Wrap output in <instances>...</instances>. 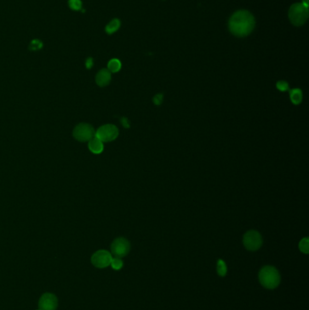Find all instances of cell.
Returning a JSON list of instances; mask_svg holds the SVG:
<instances>
[{
  "mask_svg": "<svg viewBox=\"0 0 309 310\" xmlns=\"http://www.w3.org/2000/svg\"><path fill=\"white\" fill-rule=\"evenodd\" d=\"M111 266H112V268L115 271H120L121 269L123 268V266H124V262H123V260H121L120 258H115V259L112 260Z\"/></svg>",
  "mask_w": 309,
  "mask_h": 310,
  "instance_id": "ac0fdd59",
  "label": "cell"
},
{
  "mask_svg": "<svg viewBox=\"0 0 309 310\" xmlns=\"http://www.w3.org/2000/svg\"><path fill=\"white\" fill-rule=\"evenodd\" d=\"M121 21L119 19L115 18L113 19L111 22L109 23L108 25L106 26L105 28V31L106 33L109 34H114L115 32H116L118 29H120Z\"/></svg>",
  "mask_w": 309,
  "mask_h": 310,
  "instance_id": "4fadbf2b",
  "label": "cell"
},
{
  "mask_svg": "<svg viewBox=\"0 0 309 310\" xmlns=\"http://www.w3.org/2000/svg\"><path fill=\"white\" fill-rule=\"evenodd\" d=\"M95 136V132L91 124L82 123L77 124L73 131V136L78 141H89Z\"/></svg>",
  "mask_w": 309,
  "mask_h": 310,
  "instance_id": "277c9868",
  "label": "cell"
},
{
  "mask_svg": "<svg viewBox=\"0 0 309 310\" xmlns=\"http://www.w3.org/2000/svg\"><path fill=\"white\" fill-rule=\"evenodd\" d=\"M119 136V130L114 124H105L101 126L95 133V136L103 142L115 141Z\"/></svg>",
  "mask_w": 309,
  "mask_h": 310,
  "instance_id": "5b68a950",
  "label": "cell"
},
{
  "mask_svg": "<svg viewBox=\"0 0 309 310\" xmlns=\"http://www.w3.org/2000/svg\"><path fill=\"white\" fill-rule=\"evenodd\" d=\"M309 16V6H305L302 3L293 4L288 10V18L296 27L303 26L307 22Z\"/></svg>",
  "mask_w": 309,
  "mask_h": 310,
  "instance_id": "3957f363",
  "label": "cell"
},
{
  "mask_svg": "<svg viewBox=\"0 0 309 310\" xmlns=\"http://www.w3.org/2000/svg\"><path fill=\"white\" fill-rule=\"evenodd\" d=\"M93 58L89 57L86 59V67L87 69H91L93 68Z\"/></svg>",
  "mask_w": 309,
  "mask_h": 310,
  "instance_id": "7402d4cb",
  "label": "cell"
},
{
  "mask_svg": "<svg viewBox=\"0 0 309 310\" xmlns=\"http://www.w3.org/2000/svg\"><path fill=\"white\" fill-rule=\"evenodd\" d=\"M263 240L258 231H249L243 237V244L247 250L255 251L261 248Z\"/></svg>",
  "mask_w": 309,
  "mask_h": 310,
  "instance_id": "8992f818",
  "label": "cell"
},
{
  "mask_svg": "<svg viewBox=\"0 0 309 310\" xmlns=\"http://www.w3.org/2000/svg\"><path fill=\"white\" fill-rule=\"evenodd\" d=\"M111 79H112V75H111V72L109 71L108 69H102L96 74L95 82L99 86L104 87L110 84Z\"/></svg>",
  "mask_w": 309,
  "mask_h": 310,
  "instance_id": "30bf717a",
  "label": "cell"
},
{
  "mask_svg": "<svg viewBox=\"0 0 309 310\" xmlns=\"http://www.w3.org/2000/svg\"><path fill=\"white\" fill-rule=\"evenodd\" d=\"M227 265L224 260H218L217 263V272L219 276H225L227 274Z\"/></svg>",
  "mask_w": 309,
  "mask_h": 310,
  "instance_id": "9a60e30c",
  "label": "cell"
},
{
  "mask_svg": "<svg viewBox=\"0 0 309 310\" xmlns=\"http://www.w3.org/2000/svg\"><path fill=\"white\" fill-rule=\"evenodd\" d=\"M122 124L124 125V127H125V128L130 127V124H129V121H128L127 118H122Z\"/></svg>",
  "mask_w": 309,
  "mask_h": 310,
  "instance_id": "603a6c76",
  "label": "cell"
},
{
  "mask_svg": "<svg viewBox=\"0 0 309 310\" xmlns=\"http://www.w3.org/2000/svg\"><path fill=\"white\" fill-rule=\"evenodd\" d=\"M42 47H43V43L38 39L32 40L29 45V49L32 51L40 50Z\"/></svg>",
  "mask_w": 309,
  "mask_h": 310,
  "instance_id": "e0dca14e",
  "label": "cell"
},
{
  "mask_svg": "<svg viewBox=\"0 0 309 310\" xmlns=\"http://www.w3.org/2000/svg\"><path fill=\"white\" fill-rule=\"evenodd\" d=\"M69 6L73 10H80L82 8V1L81 0H69Z\"/></svg>",
  "mask_w": 309,
  "mask_h": 310,
  "instance_id": "d6986e66",
  "label": "cell"
},
{
  "mask_svg": "<svg viewBox=\"0 0 309 310\" xmlns=\"http://www.w3.org/2000/svg\"><path fill=\"white\" fill-rule=\"evenodd\" d=\"M58 308V299L55 295L44 294L39 300V310H56Z\"/></svg>",
  "mask_w": 309,
  "mask_h": 310,
  "instance_id": "9c48e42d",
  "label": "cell"
},
{
  "mask_svg": "<svg viewBox=\"0 0 309 310\" xmlns=\"http://www.w3.org/2000/svg\"><path fill=\"white\" fill-rule=\"evenodd\" d=\"M309 0H302V4L305 6H309Z\"/></svg>",
  "mask_w": 309,
  "mask_h": 310,
  "instance_id": "cb8c5ba5",
  "label": "cell"
},
{
  "mask_svg": "<svg viewBox=\"0 0 309 310\" xmlns=\"http://www.w3.org/2000/svg\"><path fill=\"white\" fill-rule=\"evenodd\" d=\"M108 70L111 73H117L119 72L122 68V63L120 60L114 58V59H111L108 63Z\"/></svg>",
  "mask_w": 309,
  "mask_h": 310,
  "instance_id": "5bb4252c",
  "label": "cell"
},
{
  "mask_svg": "<svg viewBox=\"0 0 309 310\" xmlns=\"http://www.w3.org/2000/svg\"></svg>",
  "mask_w": 309,
  "mask_h": 310,
  "instance_id": "d4e9b609",
  "label": "cell"
},
{
  "mask_svg": "<svg viewBox=\"0 0 309 310\" xmlns=\"http://www.w3.org/2000/svg\"><path fill=\"white\" fill-rule=\"evenodd\" d=\"M113 260L112 254L108 252L107 250H98L92 256L93 265L96 267L98 269H104L111 265V262Z\"/></svg>",
  "mask_w": 309,
  "mask_h": 310,
  "instance_id": "ba28073f",
  "label": "cell"
},
{
  "mask_svg": "<svg viewBox=\"0 0 309 310\" xmlns=\"http://www.w3.org/2000/svg\"><path fill=\"white\" fill-rule=\"evenodd\" d=\"M289 96H290V100L296 105L300 104L303 100V93L299 88L289 91Z\"/></svg>",
  "mask_w": 309,
  "mask_h": 310,
  "instance_id": "7c38bea8",
  "label": "cell"
},
{
  "mask_svg": "<svg viewBox=\"0 0 309 310\" xmlns=\"http://www.w3.org/2000/svg\"><path fill=\"white\" fill-rule=\"evenodd\" d=\"M299 249L301 252L305 254H309V238H304L299 242Z\"/></svg>",
  "mask_w": 309,
  "mask_h": 310,
  "instance_id": "2e32d148",
  "label": "cell"
},
{
  "mask_svg": "<svg viewBox=\"0 0 309 310\" xmlns=\"http://www.w3.org/2000/svg\"><path fill=\"white\" fill-rule=\"evenodd\" d=\"M88 148L93 153L100 154L103 151V142L94 136L88 142Z\"/></svg>",
  "mask_w": 309,
  "mask_h": 310,
  "instance_id": "8fae6325",
  "label": "cell"
},
{
  "mask_svg": "<svg viewBox=\"0 0 309 310\" xmlns=\"http://www.w3.org/2000/svg\"><path fill=\"white\" fill-rule=\"evenodd\" d=\"M258 278L264 288L274 289L280 284L281 277L279 272L272 266H265L259 271Z\"/></svg>",
  "mask_w": 309,
  "mask_h": 310,
  "instance_id": "7a4b0ae2",
  "label": "cell"
},
{
  "mask_svg": "<svg viewBox=\"0 0 309 310\" xmlns=\"http://www.w3.org/2000/svg\"><path fill=\"white\" fill-rule=\"evenodd\" d=\"M131 245L124 238H117L112 243L111 251L115 258H124L130 252Z\"/></svg>",
  "mask_w": 309,
  "mask_h": 310,
  "instance_id": "52a82bcc",
  "label": "cell"
},
{
  "mask_svg": "<svg viewBox=\"0 0 309 310\" xmlns=\"http://www.w3.org/2000/svg\"><path fill=\"white\" fill-rule=\"evenodd\" d=\"M277 88L281 92H286L289 90V85L286 81H278L277 83Z\"/></svg>",
  "mask_w": 309,
  "mask_h": 310,
  "instance_id": "ffe728a7",
  "label": "cell"
},
{
  "mask_svg": "<svg viewBox=\"0 0 309 310\" xmlns=\"http://www.w3.org/2000/svg\"><path fill=\"white\" fill-rule=\"evenodd\" d=\"M162 100H163V96L161 94L156 95L154 97V104H156V105H160V103H162Z\"/></svg>",
  "mask_w": 309,
  "mask_h": 310,
  "instance_id": "44dd1931",
  "label": "cell"
},
{
  "mask_svg": "<svg viewBox=\"0 0 309 310\" xmlns=\"http://www.w3.org/2000/svg\"><path fill=\"white\" fill-rule=\"evenodd\" d=\"M255 26V17L247 10L235 12L229 20V30L237 37H245L251 34Z\"/></svg>",
  "mask_w": 309,
  "mask_h": 310,
  "instance_id": "6da1fadb",
  "label": "cell"
}]
</instances>
